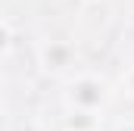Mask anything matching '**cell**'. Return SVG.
I'll return each instance as SVG.
<instances>
[{
    "label": "cell",
    "mask_w": 134,
    "mask_h": 131,
    "mask_svg": "<svg viewBox=\"0 0 134 131\" xmlns=\"http://www.w3.org/2000/svg\"><path fill=\"white\" fill-rule=\"evenodd\" d=\"M119 91H122L128 100H134V66L125 69V75H122V81H119Z\"/></svg>",
    "instance_id": "4"
},
{
    "label": "cell",
    "mask_w": 134,
    "mask_h": 131,
    "mask_svg": "<svg viewBox=\"0 0 134 131\" xmlns=\"http://www.w3.org/2000/svg\"><path fill=\"white\" fill-rule=\"evenodd\" d=\"M37 63L50 75H63V72H69L72 66L78 63V50L69 41H44L37 47Z\"/></svg>",
    "instance_id": "2"
},
{
    "label": "cell",
    "mask_w": 134,
    "mask_h": 131,
    "mask_svg": "<svg viewBox=\"0 0 134 131\" xmlns=\"http://www.w3.org/2000/svg\"><path fill=\"white\" fill-rule=\"evenodd\" d=\"M63 131H103V116L84 112V109H69L63 119Z\"/></svg>",
    "instance_id": "3"
},
{
    "label": "cell",
    "mask_w": 134,
    "mask_h": 131,
    "mask_svg": "<svg viewBox=\"0 0 134 131\" xmlns=\"http://www.w3.org/2000/svg\"><path fill=\"white\" fill-rule=\"evenodd\" d=\"M16 131H44V128H41L37 122H22V125H19Z\"/></svg>",
    "instance_id": "6"
},
{
    "label": "cell",
    "mask_w": 134,
    "mask_h": 131,
    "mask_svg": "<svg viewBox=\"0 0 134 131\" xmlns=\"http://www.w3.org/2000/svg\"><path fill=\"white\" fill-rule=\"evenodd\" d=\"M115 91L112 84L94 75V72H78L66 81V91H63V103L66 109H84V112H106V106L112 103Z\"/></svg>",
    "instance_id": "1"
},
{
    "label": "cell",
    "mask_w": 134,
    "mask_h": 131,
    "mask_svg": "<svg viewBox=\"0 0 134 131\" xmlns=\"http://www.w3.org/2000/svg\"><path fill=\"white\" fill-rule=\"evenodd\" d=\"M112 131H134V119H125V122H119Z\"/></svg>",
    "instance_id": "5"
}]
</instances>
